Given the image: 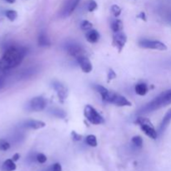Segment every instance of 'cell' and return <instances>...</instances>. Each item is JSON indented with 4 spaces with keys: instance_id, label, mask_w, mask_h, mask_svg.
I'll return each instance as SVG.
<instances>
[{
    "instance_id": "6da1fadb",
    "label": "cell",
    "mask_w": 171,
    "mask_h": 171,
    "mask_svg": "<svg viewBox=\"0 0 171 171\" xmlns=\"http://www.w3.org/2000/svg\"><path fill=\"white\" fill-rule=\"evenodd\" d=\"M26 50L23 47L11 46L4 51L0 58V72L6 73L9 69L16 68L24 60Z\"/></svg>"
},
{
    "instance_id": "7a4b0ae2",
    "label": "cell",
    "mask_w": 171,
    "mask_h": 171,
    "mask_svg": "<svg viewBox=\"0 0 171 171\" xmlns=\"http://www.w3.org/2000/svg\"><path fill=\"white\" fill-rule=\"evenodd\" d=\"M169 105H171V89L164 91L159 94L156 98H155V100H153L145 106L141 108L139 110V113L143 114L151 113L153 111L160 109L161 108L165 107Z\"/></svg>"
},
{
    "instance_id": "3957f363",
    "label": "cell",
    "mask_w": 171,
    "mask_h": 171,
    "mask_svg": "<svg viewBox=\"0 0 171 171\" xmlns=\"http://www.w3.org/2000/svg\"><path fill=\"white\" fill-rule=\"evenodd\" d=\"M102 99L105 102L113 104L117 106H121L122 107V106H131L132 105V104L125 97L122 96L120 94L113 93V92L109 91V93Z\"/></svg>"
},
{
    "instance_id": "277c9868",
    "label": "cell",
    "mask_w": 171,
    "mask_h": 171,
    "mask_svg": "<svg viewBox=\"0 0 171 171\" xmlns=\"http://www.w3.org/2000/svg\"><path fill=\"white\" fill-rule=\"evenodd\" d=\"M84 116L93 124H100L105 122V119L91 105H86L84 108Z\"/></svg>"
},
{
    "instance_id": "5b68a950",
    "label": "cell",
    "mask_w": 171,
    "mask_h": 171,
    "mask_svg": "<svg viewBox=\"0 0 171 171\" xmlns=\"http://www.w3.org/2000/svg\"><path fill=\"white\" fill-rule=\"evenodd\" d=\"M139 46L143 49H156L164 51L167 49V46L160 41L155 40H149V39H142L139 42Z\"/></svg>"
},
{
    "instance_id": "8992f818",
    "label": "cell",
    "mask_w": 171,
    "mask_h": 171,
    "mask_svg": "<svg viewBox=\"0 0 171 171\" xmlns=\"http://www.w3.org/2000/svg\"><path fill=\"white\" fill-rule=\"evenodd\" d=\"M46 107V101L41 96L35 97L29 101L28 105V109L31 111H42Z\"/></svg>"
},
{
    "instance_id": "52a82bcc",
    "label": "cell",
    "mask_w": 171,
    "mask_h": 171,
    "mask_svg": "<svg viewBox=\"0 0 171 171\" xmlns=\"http://www.w3.org/2000/svg\"><path fill=\"white\" fill-rule=\"evenodd\" d=\"M127 42V37L124 34V32H118V33H114L113 37V46L117 48V49L119 53L121 52L123 48Z\"/></svg>"
},
{
    "instance_id": "ba28073f",
    "label": "cell",
    "mask_w": 171,
    "mask_h": 171,
    "mask_svg": "<svg viewBox=\"0 0 171 171\" xmlns=\"http://www.w3.org/2000/svg\"><path fill=\"white\" fill-rule=\"evenodd\" d=\"M67 53L71 56H74L76 58H79L81 56H84V50L79 44H69L66 45L65 48Z\"/></svg>"
},
{
    "instance_id": "9c48e42d",
    "label": "cell",
    "mask_w": 171,
    "mask_h": 171,
    "mask_svg": "<svg viewBox=\"0 0 171 171\" xmlns=\"http://www.w3.org/2000/svg\"><path fill=\"white\" fill-rule=\"evenodd\" d=\"M80 2V0H68L66 4L64 5L61 16L63 18H68L73 14V12L75 11V8H77L78 4Z\"/></svg>"
},
{
    "instance_id": "30bf717a",
    "label": "cell",
    "mask_w": 171,
    "mask_h": 171,
    "mask_svg": "<svg viewBox=\"0 0 171 171\" xmlns=\"http://www.w3.org/2000/svg\"><path fill=\"white\" fill-rule=\"evenodd\" d=\"M77 60L83 72H84V73H90L92 71L93 66H92L91 62L89 61V59L87 57L81 56V57L77 58Z\"/></svg>"
},
{
    "instance_id": "8fae6325",
    "label": "cell",
    "mask_w": 171,
    "mask_h": 171,
    "mask_svg": "<svg viewBox=\"0 0 171 171\" xmlns=\"http://www.w3.org/2000/svg\"><path fill=\"white\" fill-rule=\"evenodd\" d=\"M53 88L57 92V94H58V96L59 97V99L62 100H65L68 96V90H67V88H65V86L64 84H62L59 82H53Z\"/></svg>"
},
{
    "instance_id": "7c38bea8",
    "label": "cell",
    "mask_w": 171,
    "mask_h": 171,
    "mask_svg": "<svg viewBox=\"0 0 171 171\" xmlns=\"http://www.w3.org/2000/svg\"><path fill=\"white\" fill-rule=\"evenodd\" d=\"M23 126L24 128H28V129H33V130H39L42 129L46 126V124L43 121H39V120H33V119H29L25 121L23 124Z\"/></svg>"
},
{
    "instance_id": "4fadbf2b",
    "label": "cell",
    "mask_w": 171,
    "mask_h": 171,
    "mask_svg": "<svg viewBox=\"0 0 171 171\" xmlns=\"http://www.w3.org/2000/svg\"><path fill=\"white\" fill-rule=\"evenodd\" d=\"M141 130H143V132L149 136V138L155 139L158 137V133L155 131V130L153 127V124H142L140 125Z\"/></svg>"
},
{
    "instance_id": "5bb4252c",
    "label": "cell",
    "mask_w": 171,
    "mask_h": 171,
    "mask_svg": "<svg viewBox=\"0 0 171 171\" xmlns=\"http://www.w3.org/2000/svg\"><path fill=\"white\" fill-rule=\"evenodd\" d=\"M171 121V108L168 110V112L166 113V114L165 115V117L163 118V120L161 122V124L160 125V128H159V132L160 134H162V133L166 130V128L169 125V124L170 123Z\"/></svg>"
},
{
    "instance_id": "9a60e30c",
    "label": "cell",
    "mask_w": 171,
    "mask_h": 171,
    "mask_svg": "<svg viewBox=\"0 0 171 171\" xmlns=\"http://www.w3.org/2000/svg\"><path fill=\"white\" fill-rule=\"evenodd\" d=\"M17 166L14 163V161L12 159L6 160L1 166V170L2 171H14L16 169Z\"/></svg>"
},
{
    "instance_id": "2e32d148",
    "label": "cell",
    "mask_w": 171,
    "mask_h": 171,
    "mask_svg": "<svg viewBox=\"0 0 171 171\" xmlns=\"http://www.w3.org/2000/svg\"><path fill=\"white\" fill-rule=\"evenodd\" d=\"M86 39L89 43L91 44H94V43H96L98 42V40L100 39V33H98L97 30H89L88 33H86Z\"/></svg>"
},
{
    "instance_id": "e0dca14e",
    "label": "cell",
    "mask_w": 171,
    "mask_h": 171,
    "mask_svg": "<svg viewBox=\"0 0 171 171\" xmlns=\"http://www.w3.org/2000/svg\"><path fill=\"white\" fill-rule=\"evenodd\" d=\"M38 44L40 47H45V46H49L50 41L49 39H48L47 35L44 33H40L38 39Z\"/></svg>"
},
{
    "instance_id": "ac0fdd59",
    "label": "cell",
    "mask_w": 171,
    "mask_h": 171,
    "mask_svg": "<svg viewBox=\"0 0 171 171\" xmlns=\"http://www.w3.org/2000/svg\"><path fill=\"white\" fill-rule=\"evenodd\" d=\"M135 90L136 94H139V95H141V96H143L147 94L148 92V88H147L146 83H138L136 84L135 87Z\"/></svg>"
},
{
    "instance_id": "d6986e66",
    "label": "cell",
    "mask_w": 171,
    "mask_h": 171,
    "mask_svg": "<svg viewBox=\"0 0 171 171\" xmlns=\"http://www.w3.org/2000/svg\"><path fill=\"white\" fill-rule=\"evenodd\" d=\"M111 28L113 33H118L123 30V23L121 20L116 19L111 24Z\"/></svg>"
},
{
    "instance_id": "ffe728a7",
    "label": "cell",
    "mask_w": 171,
    "mask_h": 171,
    "mask_svg": "<svg viewBox=\"0 0 171 171\" xmlns=\"http://www.w3.org/2000/svg\"><path fill=\"white\" fill-rule=\"evenodd\" d=\"M86 143H88L89 146L96 147L97 146V139L93 135H88L86 137Z\"/></svg>"
},
{
    "instance_id": "44dd1931",
    "label": "cell",
    "mask_w": 171,
    "mask_h": 171,
    "mask_svg": "<svg viewBox=\"0 0 171 171\" xmlns=\"http://www.w3.org/2000/svg\"><path fill=\"white\" fill-rule=\"evenodd\" d=\"M10 149V143L3 139H0V150L7 151Z\"/></svg>"
},
{
    "instance_id": "7402d4cb",
    "label": "cell",
    "mask_w": 171,
    "mask_h": 171,
    "mask_svg": "<svg viewBox=\"0 0 171 171\" xmlns=\"http://www.w3.org/2000/svg\"><path fill=\"white\" fill-rule=\"evenodd\" d=\"M94 88H95V90H96L99 94H101L102 98H104V97L109 93V90H108L107 88H105V87L102 85H95L94 86Z\"/></svg>"
},
{
    "instance_id": "603a6c76",
    "label": "cell",
    "mask_w": 171,
    "mask_h": 171,
    "mask_svg": "<svg viewBox=\"0 0 171 171\" xmlns=\"http://www.w3.org/2000/svg\"><path fill=\"white\" fill-rule=\"evenodd\" d=\"M5 15L10 21H14L18 17V14L15 10H7L5 12Z\"/></svg>"
},
{
    "instance_id": "cb8c5ba5",
    "label": "cell",
    "mask_w": 171,
    "mask_h": 171,
    "mask_svg": "<svg viewBox=\"0 0 171 171\" xmlns=\"http://www.w3.org/2000/svg\"><path fill=\"white\" fill-rule=\"evenodd\" d=\"M52 114L56 116V117H58V118H61V119H64V118H65V116H66L65 112L64 110H62V109H53Z\"/></svg>"
},
{
    "instance_id": "d4e9b609",
    "label": "cell",
    "mask_w": 171,
    "mask_h": 171,
    "mask_svg": "<svg viewBox=\"0 0 171 171\" xmlns=\"http://www.w3.org/2000/svg\"><path fill=\"white\" fill-rule=\"evenodd\" d=\"M132 142L136 147H141L143 145V139L141 138L140 136H135V137H133Z\"/></svg>"
},
{
    "instance_id": "484cf974",
    "label": "cell",
    "mask_w": 171,
    "mask_h": 171,
    "mask_svg": "<svg viewBox=\"0 0 171 171\" xmlns=\"http://www.w3.org/2000/svg\"><path fill=\"white\" fill-rule=\"evenodd\" d=\"M92 28H93V24H92L90 22L87 21V20H84V21H83L82 24H81V28H82L83 30H91Z\"/></svg>"
},
{
    "instance_id": "4316f807",
    "label": "cell",
    "mask_w": 171,
    "mask_h": 171,
    "mask_svg": "<svg viewBox=\"0 0 171 171\" xmlns=\"http://www.w3.org/2000/svg\"><path fill=\"white\" fill-rule=\"evenodd\" d=\"M135 124H139V125H142V124H152L151 122L149 121V119L143 117H138L135 120Z\"/></svg>"
},
{
    "instance_id": "83f0119b",
    "label": "cell",
    "mask_w": 171,
    "mask_h": 171,
    "mask_svg": "<svg viewBox=\"0 0 171 171\" xmlns=\"http://www.w3.org/2000/svg\"><path fill=\"white\" fill-rule=\"evenodd\" d=\"M111 12L112 14H113L114 17H119L121 14V8H119V6L116 5V4H113L112 7H111Z\"/></svg>"
},
{
    "instance_id": "f1b7e54d",
    "label": "cell",
    "mask_w": 171,
    "mask_h": 171,
    "mask_svg": "<svg viewBox=\"0 0 171 171\" xmlns=\"http://www.w3.org/2000/svg\"><path fill=\"white\" fill-rule=\"evenodd\" d=\"M98 7V4L94 0H89L88 3V10L89 12L94 11Z\"/></svg>"
},
{
    "instance_id": "f546056e",
    "label": "cell",
    "mask_w": 171,
    "mask_h": 171,
    "mask_svg": "<svg viewBox=\"0 0 171 171\" xmlns=\"http://www.w3.org/2000/svg\"><path fill=\"white\" fill-rule=\"evenodd\" d=\"M36 160L40 164H44L47 161V157L44 154H38L36 156Z\"/></svg>"
},
{
    "instance_id": "4dcf8cb0",
    "label": "cell",
    "mask_w": 171,
    "mask_h": 171,
    "mask_svg": "<svg viewBox=\"0 0 171 171\" xmlns=\"http://www.w3.org/2000/svg\"><path fill=\"white\" fill-rule=\"evenodd\" d=\"M4 74L5 73H2L0 72V90L3 88L4 83H5V77H4Z\"/></svg>"
},
{
    "instance_id": "1f68e13d",
    "label": "cell",
    "mask_w": 171,
    "mask_h": 171,
    "mask_svg": "<svg viewBox=\"0 0 171 171\" xmlns=\"http://www.w3.org/2000/svg\"><path fill=\"white\" fill-rule=\"evenodd\" d=\"M115 78H116L115 72L113 71V69H110L109 72V74H108V79H109V81L113 79H115Z\"/></svg>"
},
{
    "instance_id": "d6a6232c",
    "label": "cell",
    "mask_w": 171,
    "mask_h": 171,
    "mask_svg": "<svg viewBox=\"0 0 171 171\" xmlns=\"http://www.w3.org/2000/svg\"><path fill=\"white\" fill-rule=\"evenodd\" d=\"M72 136H73V139L75 141H79L82 139V135H80L79 134H77L75 131H73L72 132Z\"/></svg>"
},
{
    "instance_id": "836d02e7",
    "label": "cell",
    "mask_w": 171,
    "mask_h": 171,
    "mask_svg": "<svg viewBox=\"0 0 171 171\" xmlns=\"http://www.w3.org/2000/svg\"><path fill=\"white\" fill-rule=\"evenodd\" d=\"M52 171H62V166L60 164H54L52 167Z\"/></svg>"
},
{
    "instance_id": "e575fe53",
    "label": "cell",
    "mask_w": 171,
    "mask_h": 171,
    "mask_svg": "<svg viewBox=\"0 0 171 171\" xmlns=\"http://www.w3.org/2000/svg\"><path fill=\"white\" fill-rule=\"evenodd\" d=\"M138 17L139 18V19H142L143 21H146V16H145V14H144L143 12H142V13H141Z\"/></svg>"
},
{
    "instance_id": "d590c367",
    "label": "cell",
    "mask_w": 171,
    "mask_h": 171,
    "mask_svg": "<svg viewBox=\"0 0 171 171\" xmlns=\"http://www.w3.org/2000/svg\"><path fill=\"white\" fill-rule=\"evenodd\" d=\"M19 157H20V155H19V154H15V155L13 156V158H12V160H14V162H15V161H18V160H19Z\"/></svg>"
},
{
    "instance_id": "8d00e7d4",
    "label": "cell",
    "mask_w": 171,
    "mask_h": 171,
    "mask_svg": "<svg viewBox=\"0 0 171 171\" xmlns=\"http://www.w3.org/2000/svg\"><path fill=\"white\" fill-rule=\"evenodd\" d=\"M5 1L8 3H15V1H16V0H5Z\"/></svg>"
}]
</instances>
